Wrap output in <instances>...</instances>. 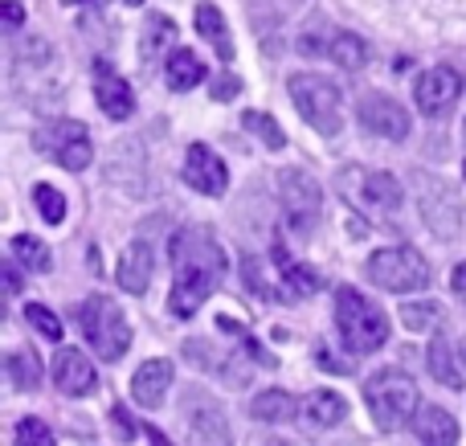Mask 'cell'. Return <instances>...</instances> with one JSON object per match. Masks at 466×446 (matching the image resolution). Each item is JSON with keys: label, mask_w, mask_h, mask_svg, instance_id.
<instances>
[{"label": "cell", "mask_w": 466, "mask_h": 446, "mask_svg": "<svg viewBox=\"0 0 466 446\" xmlns=\"http://www.w3.org/2000/svg\"><path fill=\"white\" fill-rule=\"evenodd\" d=\"M241 270H246V287L258 295V299H282V291H274V287L258 275V258H246L241 262Z\"/></svg>", "instance_id": "836d02e7"}, {"label": "cell", "mask_w": 466, "mask_h": 446, "mask_svg": "<svg viewBox=\"0 0 466 446\" xmlns=\"http://www.w3.org/2000/svg\"><path fill=\"white\" fill-rule=\"evenodd\" d=\"M451 287H454V291H459V295H466V262H459V267H454Z\"/></svg>", "instance_id": "8d00e7d4"}, {"label": "cell", "mask_w": 466, "mask_h": 446, "mask_svg": "<svg viewBox=\"0 0 466 446\" xmlns=\"http://www.w3.org/2000/svg\"><path fill=\"white\" fill-rule=\"evenodd\" d=\"M348 414L344 398L339 393H328V390H315L307 393L303 401H299V422L307 426V431H328V426H339Z\"/></svg>", "instance_id": "d6986e66"}, {"label": "cell", "mask_w": 466, "mask_h": 446, "mask_svg": "<svg viewBox=\"0 0 466 446\" xmlns=\"http://www.w3.org/2000/svg\"><path fill=\"white\" fill-rule=\"evenodd\" d=\"M364 275H369L372 287L393 291V295L426 291L430 287V262L421 258L413 246H385V250H377L369 262H364Z\"/></svg>", "instance_id": "52a82bcc"}, {"label": "cell", "mask_w": 466, "mask_h": 446, "mask_svg": "<svg viewBox=\"0 0 466 446\" xmlns=\"http://www.w3.org/2000/svg\"><path fill=\"white\" fill-rule=\"evenodd\" d=\"M95 381H98L95 365H90L78 349H62L54 357V385L66 393V398H82V393H90Z\"/></svg>", "instance_id": "2e32d148"}, {"label": "cell", "mask_w": 466, "mask_h": 446, "mask_svg": "<svg viewBox=\"0 0 466 446\" xmlns=\"http://www.w3.org/2000/svg\"><path fill=\"white\" fill-rule=\"evenodd\" d=\"M0 275H5V283H8V291H21V275H16V267H5V270H0Z\"/></svg>", "instance_id": "74e56055"}, {"label": "cell", "mask_w": 466, "mask_h": 446, "mask_svg": "<svg viewBox=\"0 0 466 446\" xmlns=\"http://www.w3.org/2000/svg\"><path fill=\"white\" fill-rule=\"evenodd\" d=\"M287 90L295 98L303 123H311L319 136H339V127H344V95H339L336 82L323 78V74H295L287 82Z\"/></svg>", "instance_id": "5b68a950"}, {"label": "cell", "mask_w": 466, "mask_h": 446, "mask_svg": "<svg viewBox=\"0 0 466 446\" xmlns=\"http://www.w3.org/2000/svg\"><path fill=\"white\" fill-rule=\"evenodd\" d=\"M25 319H29L46 340H62V324H57V316L46 308V303H29V308H25Z\"/></svg>", "instance_id": "d6a6232c"}, {"label": "cell", "mask_w": 466, "mask_h": 446, "mask_svg": "<svg viewBox=\"0 0 466 446\" xmlns=\"http://www.w3.org/2000/svg\"><path fill=\"white\" fill-rule=\"evenodd\" d=\"M70 5H82V0H70Z\"/></svg>", "instance_id": "60d3db41"}, {"label": "cell", "mask_w": 466, "mask_h": 446, "mask_svg": "<svg viewBox=\"0 0 466 446\" xmlns=\"http://www.w3.org/2000/svg\"><path fill=\"white\" fill-rule=\"evenodd\" d=\"M238 90H241V78L238 74H218V78H213V98H218V103H226V98H238Z\"/></svg>", "instance_id": "d590c367"}, {"label": "cell", "mask_w": 466, "mask_h": 446, "mask_svg": "<svg viewBox=\"0 0 466 446\" xmlns=\"http://www.w3.org/2000/svg\"><path fill=\"white\" fill-rule=\"evenodd\" d=\"M115 279H119V287L127 295H144L147 291V279H152V246H147L144 238H139V242H131L127 250H123Z\"/></svg>", "instance_id": "ffe728a7"}, {"label": "cell", "mask_w": 466, "mask_h": 446, "mask_svg": "<svg viewBox=\"0 0 466 446\" xmlns=\"http://www.w3.org/2000/svg\"><path fill=\"white\" fill-rule=\"evenodd\" d=\"M270 254H274V262L282 267V283H287V299H303V295H315L323 287V279L315 275L307 262H290V254H287V246H282V238H274V246H270Z\"/></svg>", "instance_id": "44dd1931"}, {"label": "cell", "mask_w": 466, "mask_h": 446, "mask_svg": "<svg viewBox=\"0 0 466 446\" xmlns=\"http://www.w3.org/2000/svg\"><path fill=\"white\" fill-rule=\"evenodd\" d=\"M13 254H16V262H25V267L37 270V275H46V270H49V250H46V242H41V238L16 234L13 238Z\"/></svg>", "instance_id": "f1b7e54d"}, {"label": "cell", "mask_w": 466, "mask_h": 446, "mask_svg": "<svg viewBox=\"0 0 466 446\" xmlns=\"http://www.w3.org/2000/svg\"><path fill=\"white\" fill-rule=\"evenodd\" d=\"M418 201H421V221L434 229L438 238H454L459 229L466 226V213H462V201L446 180L438 177H418Z\"/></svg>", "instance_id": "9c48e42d"}, {"label": "cell", "mask_w": 466, "mask_h": 446, "mask_svg": "<svg viewBox=\"0 0 466 446\" xmlns=\"http://www.w3.org/2000/svg\"><path fill=\"white\" fill-rule=\"evenodd\" d=\"M462 177H466V164H462Z\"/></svg>", "instance_id": "b9f144b4"}, {"label": "cell", "mask_w": 466, "mask_h": 446, "mask_svg": "<svg viewBox=\"0 0 466 446\" xmlns=\"http://www.w3.org/2000/svg\"><path fill=\"white\" fill-rule=\"evenodd\" d=\"M164 78H168L172 90H193L197 82H205V62L193 54V49H172L168 66H164Z\"/></svg>", "instance_id": "cb8c5ba5"}, {"label": "cell", "mask_w": 466, "mask_h": 446, "mask_svg": "<svg viewBox=\"0 0 466 446\" xmlns=\"http://www.w3.org/2000/svg\"><path fill=\"white\" fill-rule=\"evenodd\" d=\"M95 98H98V111H106L111 119H127L136 111V95H131L127 78L106 62H95Z\"/></svg>", "instance_id": "9a60e30c"}, {"label": "cell", "mask_w": 466, "mask_h": 446, "mask_svg": "<svg viewBox=\"0 0 466 446\" xmlns=\"http://www.w3.org/2000/svg\"><path fill=\"white\" fill-rule=\"evenodd\" d=\"M426 365H430V373H434V381H438V385H446V390H462L466 373H462L459 357H454V344H451V336H442V332H438L434 340H430Z\"/></svg>", "instance_id": "7402d4cb"}, {"label": "cell", "mask_w": 466, "mask_h": 446, "mask_svg": "<svg viewBox=\"0 0 466 446\" xmlns=\"http://www.w3.org/2000/svg\"><path fill=\"white\" fill-rule=\"evenodd\" d=\"M246 131H254V136H262L266 139V147H287V136H282V127L270 119L266 111H246Z\"/></svg>", "instance_id": "1f68e13d"}, {"label": "cell", "mask_w": 466, "mask_h": 446, "mask_svg": "<svg viewBox=\"0 0 466 446\" xmlns=\"http://www.w3.org/2000/svg\"><path fill=\"white\" fill-rule=\"evenodd\" d=\"M21 16H25L21 5H16V0H8V5H5V21H8V25H21Z\"/></svg>", "instance_id": "f35d334b"}, {"label": "cell", "mask_w": 466, "mask_h": 446, "mask_svg": "<svg viewBox=\"0 0 466 446\" xmlns=\"http://www.w3.org/2000/svg\"><path fill=\"white\" fill-rule=\"evenodd\" d=\"M197 33H201L205 41H209L213 49H218V57L221 62H229L233 57V37H229V29H226V16H221V8L218 5H197Z\"/></svg>", "instance_id": "603a6c76"}, {"label": "cell", "mask_w": 466, "mask_h": 446, "mask_svg": "<svg viewBox=\"0 0 466 446\" xmlns=\"http://www.w3.org/2000/svg\"><path fill=\"white\" fill-rule=\"evenodd\" d=\"M185 180L205 197H221L229 185V172L221 164V156L213 152L209 144H193L185 156Z\"/></svg>", "instance_id": "5bb4252c"}, {"label": "cell", "mask_w": 466, "mask_h": 446, "mask_svg": "<svg viewBox=\"0 0 466 446\" xmlns=\"http://www.w3.org/2000/svg\"><path fill=\"white\" fill-rule=\"evenodd\" d=\"M8 381H13V390H37L41 381V365L33 352H13L8 357Z\"/></svg>", "instance_id": "83f0119b"}, {"label": "cell", "mask_w": 466, "mask_h": 446, "mask_svg": "<svg viewBox=\"0 0 466 446\" xmlns=\"http://www.w3.org/2000/svg\"><path fill=\"white\" fill-rule=\"evenodd\" d=\"M127 5H144V0H127Z\"/></svg>", "instance_id": "ab89813d"}, {"label": "cell", "mask_w": 466, "mask_h": 446, "mask_svg": "<svg viewBox=\"0 0 466 446\" xmlns=\"http://www.w3.org/2000/svg\"><path fill=\"white\" fill-rule=\"evenodd\" d=\"M249 414H254L258 422H295L299 401L290 398V393H282V390H270V393H262V398H254Z\"/></svg>", "instance_id": "484cf974"}, {"label": "cell", "mask_w": 466, "mask_h": 446, "mask_svg": "<svg viewBox=\"0 0 466 446\" xmlns=\"http://www.w3.org/2000/svg\"><path fill=\"white\" fill-rule=\"evenodd\" d=\"M336 188L352 209L369 213V218H393L405 201V188L393 172L360 168V164H348V168L336 177Z\"/></svg>", "instance_id": "277c9868"}, {"label": "cell", "mask_w": 466, "mask_h": 446, "mask_svg": "<svg viewBox=\"0 0 466 446\" xmlns=\"http://www.w3.org/2000/svg\"><path fill=\"white\" fill-rule=\"evenodd\" d=\"M299 54L311 57H331L344 70H360L369 62V46L356 33H339V29H319V33H299Z\"/></svg>", "instance_id": "8fae6325"}, {"label": "cell", "mask_w": 466, "mask_h": 446, "mask_svg": "<svg viewBox=\"0 0 466 446\" xmlns=\"http://www.w3.org/2000/svg\"><path fill=\"white\" fill-rule=\"evenodd\" d=\"M364 401H369L377 431H401L405 422H413V414L421 406L418 381L410 373H401V369H377L364 381Z\"/></svg>", "instance_id": "3957f363"}, {"label": "cell", "mask_w": 466, "mask_h": 446, "mask_svg": "<svg viewBox=\"0 0 466 446\" xmlns=\"http://www.w3.org/2000/svg\"><path fill=\"white\" fill-rule=\"evenodd\" d=\"M356 115H360L364 127H369L372 136H380V139L401 144V139L410 136V111H405L397 98H389V95H360Z\"/></svg>", "instance_id": "7c38bea8"}, {"label": "cell", "mask_w": 466, "mask_h": 446, "mask_svg": "<svg viewBox=\"0 0 466 446\" xmlns=\"http://www.w3.org/2000/svg\"><path fill=\"white\" fill-rule=\"evenodd\" d=\"M413 434H418L426 446H454L462 439L459 434V422H454L451 410L442 406H418V414H413Z\"/></svg>", "instance_id": "ac0fdd59"}, {"label": "cell", "mask_w": 466, "mask_h": 446, "mask_svg": "<svg viewBox=\"0 0 466 446\" xmlns=\"http://www.w3.org/2000/svg\"><path fill=\"white\" fill-rule=\"evenodd\" d=\"M78 324L86 332L90 349L98 352V360H119L131 349V324L123 316V308L106 295H90L78 311Z\"/></svg>", "instance_id": "8992f818"}, {"label": "cell", "mask_w": 466, "mask_h": 446, "mask_svg": "<svg viewBox=\"0 0 466 446\" xmlns=\"http://www.w3.org/2000/svg\"><path fill=\"white\" fill-rule=\"evenodd\" d=\"M336 332L348 352L369 357L389 344V316L372 299H364L356 287H339L336 291Z\"/></svg>", "instance_id": "7a4b0ae2"}, {"label": "cell", "mask_w": 466, "mask_h": 446, "mask_svg": "<svg viewBox=\"0 0 466 446\" xmlns=\"http://www.w3.org/2000/svg\"><path fill=\"white\" fill-rule=\"evenodd\" d=\"M188 406H193V410H188V426H193V431H197V439H201V442H229V422H226V418H221V410L218 406H213V401H188Z\"/></svg>", "instance_id": "d4e9b609"}, {"label": "cell", "mask_w": 466, "mask_h": 446, "mask_svg": "<svg viewBox=\"0 0 466 446\" xmlns=\"http://www.w3.org/2000/svg\"><path fill=\"white\" fill-rule=\"evenodd\" d=\"M16 442L49 446V442H54V434H49V426H46V422H37V418H21V422H16Z\"/></svg>", "instance_id": "e575fe53"}, {"label": "cell", "mask_w": 466, "mask_h": 446, "mask_svg": "<svg viewBox=\"0 0 466 446\" xmlns=\"http://www.w3.org/2000/svg\"><path fill=\"white\" fill-rule=\"evenodd\" d=\"M172 390V365L168 360H144L139 373L131 377V401L144 410H160L164 393Z\"/></svg>", "instance_id": "e0dca14e"}, {"label": "cell", "mask_w": 466, "mask_h": 446, "mask_svg": "<svg viewBox=\"0 0 466 446\" xmlns=\"http://www.w3.org/2000/svg\"><path fill=\"white\" fill-rule=\"evenodd\" d=\"M168 258H172L168 308H172V316L188 319V316H197V308L221 287V279H226V270H229V258H226V250H221V242L205 226L177 229L172 246H168Z\"/></svg>", "instance_id": "6da1fadb"}, {"label": "cell", "mask_w": 466, "mask_h": 446, "mask_svg": "<svg viewBox=\"0 0 466 446\" xmlns=\"http://www.w3.org/2000/svg\"><path fill=\"white\" fill-rule=\"evenodd\" d=\"M33 201H37L41 218H46L49 226H57V221H66V197L57 193L54 185H33Z\"/></svg>", "instance_id": "f546056e"}, {"label": "cell", "mask_w": 466, "mask_h": 446, "mask_svg": "<svg viewBox=\"0 0 466 446\" xmlns=\"http://www.w3.org/2000/svg\"><path fill=\"white\" fill-rule=\"evenodd\" d=\"M459 95H462V74L451 70V66H434V70H426L413 82V98H418V106L426 115L451 111L459 103Z\"/></svg>", "instance_id": "4fadbf2b"}, {"label": "cell", "mask_w": 466, "mask_h": 446, "mask_svg": "<svg viewBox=\"0 0 466 446\" xmlns=\"http://www.w3.org/2000/svg\"><path fill=\"white\" fill-rule=\"evenodd\" d=\"M279 197H282V209H287V221L299 229V234L315 229V221H319V213H323L319 180L307 177L303 168H282L279 172Z\"/></svg>", "instance_id": "ba28073f"}, {"label": "cell", "mask_w": 466, "mask_h": 446, "mask_svg": "<svg viewBox=\"0 0 466 446\" xmlns=\"http://www.w3.org/2000/svg\"><path fill=\"white\" fill-rule=\"evenodd\" d=\"M401 319L405 328H413V332H426V328H434L438 319H442V303H405L401 308Z\"/></svg>", "instance_id": "4dcf8cb0"}, {"label": "cell", "mask_w": 466, "mask_h": 446, "mask_svg": "<svg viewBox=\"0 0 466 446\" xmlns=\"http://www.w3.org/2000/svg\"><path fill=\"white\" fill-rule=\"evenodd\" d=\"M177 49V25L168 16H147V33H144V57L147 66L160 62V54H172Z\"/></svg>", "instance_id": "4316f807"}, {"label": "cell", "mask_w": 466, "mask_h": 446, "mask_svg": "<svg viewBox=\"0 0 466 446\" xmlns=\"http://www.w3.org/2000/svg\"><path fill=\"white\" fill-rule=\"evenodd\" d=\"M37 147L41 152H49L62 168H70V172H82L90 160H95L90 136H86V127H82L78 119H57V123H49V127H41L37 131Z\"/></svg>", "instance_id": "30bf717a"}]
</instances>
